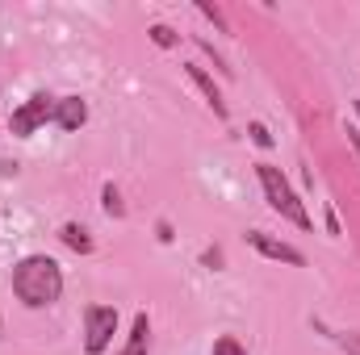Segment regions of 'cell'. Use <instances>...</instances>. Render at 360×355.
<instances>
[{
	"mask_svg": "<svg viewBox=\"0 0 360 355\" xmlns=\"http://www.w3.org/2000/svg\"><path fill=\"white\" fill-rule=\"evenodd\" d=\"M184 76H188V80L197 84V92L205 96V105H210V109H214V113H218V117L226 121V100H222V88L214 84V76H210V72H205L201 63H184Z\"/></svg>",
	"mask_w": 360,
	"mask_h": 355,
	"instance_id": "8992f818",
	"label": "cell"
},
{
	"mask_svg": "<svg viewBox=\"0 0 360 355\" xmlns=\"http://www.w3.org/2000/svg\"><path fill=\"white\" fill-rule=\"evenodd\" d=\"M113 335H117V309L113 305H89L84 309V351L89 355L109 351Z\"/></svg>",
	"mask_w": 360,
	"mask_h": 355,
	"instance_id": "3957f363",
	"label": "cell"
},
{
	"mask_svg": "<svg viewBox=\"0 0 360 355\" xmlns=\"http://www.w3.org/2000/svg\"><path fill=\"white\" fill-rule=\"evenodd\" d=\"M248 243H252L264 260H276V264H289V267H306V255H302L293 243H285V239H272V234H264V230H252Z\"/></svg>",
	"mask_w": 360,
	"mask_h": 355,
	"instance_id": "5b68a950",
	"label": "cell"
},
{
	"mask_svg": "<svg viewBox=\"0 0 360 355\" xmlns=\"http://www.w3.org/2000/svg\"><path fill=\"white\" fill-rule=\"evenodd\" d=\"M101 196H105V213H109V217H122V213H126V205H122V196H117V188H113V184H105V192H101Z\"/></svg>",
	"mask_w": 360,
	"mask_h": 355,
	"instance_id": "7c38bea8",
	"label": "cell"
},
{
	"mask_svg": "<svg viewBox=\"0 0 360 355\" xmlns=\"http://www.w3.org/2000/svg\"><path fill=\"white\" fill-rule=\"evenodd\" d=\"M248 134H252V142H256V147H272V134H269V126H264V121H252V126H248Z\"/></svg>",
	"mask_w": 360,
	"mask_h": 355,
	"instance_id": "5bb4252c",
	"label": "cell"
},
{
	"mask_svg": "<svg viewBox=\"0 0 360 355\" xmlns=\"http://www.w3.org/2000/svg\"><path fill=\"white\" fill-rule=\"evenodd\" d=\"M59 239H63V243H68L72 251H80V255H89V251H92V239H89V230H84V226H76V222H68V226L59 230Z\"/></svg>",
	"mask_w": 360,
	"mask_h": 355,
	"instance_id": "9c48e42d",
	"label": "cell"
},
{
	"mask_svg": "<svg viewBox=\"0 0 360 355\" xmlns=\"http://www.w3.org/2000/svg\"><path fill=\"white\" fill-rule=\"evenodd\" d=\"M256 176H260V188H264V201H269L285 222H293L297 230H310V226H314V222H310V213H306V205L297 201L293 184L285 180L281 168H272V163H256Z\"/></svg>",
	"mask_w": 360,
	"mask_h": 355,
	"instance_id": "7a4b0ae2",
	"label": "cell"
},
{
	"mask_svg": "<svg viewBox=\"0 0 360 355\" xmlns=\"http://www.w3.org/2000/svg\"><path fill=\"white\" fill-rule=\"evenodd\" d=\"M147 34H151V42H155L160 51H172V46H176V29H172V25H151Z\"/></svg>",
	"mask_w": 360,
	"mask_h": 355,
	"instance_id": "30bf717a",
	"label": "cell"
},
{
	"mask_svg": "<svg viewBox=\"0 0 360 355\" xmlns=\"http://www.w3.org/2000/svg\"><path fill=\"white\" fill-rule=\"evenodd\" d=\"M84 121H89V105H84V96H59V100H55V126H59V130L76 134Z\"/></svg>",
	"mask_w": 360,
	"mask_h": 355,
	"instance_id": "52a82bcc",
	"label": "cell"
},
{
	"mask_svg": "<svg viewBox=\"0 0 360 355\" xmlns=\"http://www.w3.org/2000/svg\"><path fill=\"white\" fill-rule=\"evenodd\" d=\"M335 343H340L348 355H360V335H352V330H348V335H335Z\"/></svg>",
	"mask_w": 360,
	"mask_h": 355,
	"instance_id": "9a60e30c",
	"label": "cell"
},
{
	"mask_svg": "<svg viewBox=\"0 0 360 355\" xmlns=\"http://www.w3.org/2000/svg\"><path fill=\"white\" fill-rule=\"evenodd\" d=\"M197 13H201L205 21H214V25H218V29L226 34V13H222L218 4H210V0H201V4H197Z\"/></svg>",
	"mask_w": 360,
	"mask_h": 355,
	"instance_id": "8fae6325",
	"label": "cell"
},
{
	"mask_svg": "<svg viewBox=\"0 0 360 355\" xmlns=\"http://www.w3.org/2000/svg\"><path fill=\"white\" fill-rule=\"evenodd\" d=\"M214 355H248V347H243L235 335H222V339L214 343Z\"/></svg>",
	"mask_w": 360,
	"mask_h": 355,
	"instance_id": "4fadbf2b",
	"label": "cell"
},
{
	"mask_svg": "<svg viewBox=\"0 0 360 355\" xmlns=\"http://www.w3.org/2000/svg\"><path fill=\"white\" fill-rule=\"evenodd\" d=\"M13 293L30 309H46L63 297V267L51 255H25L13 267Z\"/></svg>",
	"mask_w": 360,
	"mask_h": 355,
	"instance_id": "6da1fadb",
	"label": "cell"
},
{
	"mask_svg": "<svg viewBox=\"0 0 360 355\" xmlns=\"http://www.w3.org/2000/svg\"><path fill=\"white\" fill-rule=\"evenodd\" d=\"M348 147L356 151V159H360V130H356V126H348Z\"/></svg>",
	"mask_w": 360,
	"mask_h": 355,
	"instance_id": "2e32d148",
	"label": "cell"
},
{
	"mask_svg": "<svg viewBox=\"0 0 360 355\" xmlns=\"http://www.w3.org/2000/svg\"><path fill=\"white\" fill-rule=\"evenodd\" d=\"M46 121H55V96L51 92H34L21 109H13V117H8V130L17 134V138H30L38 126H46Z\"/></svg>",
	"mask_w": 360,
	"mask_h": 355,
	"instance_id": "277c9868",
	"label": "cell"
},
{
	"mask_svg": "<svg viewBox=\"0 0 360 355\" xmlns=\"http://www.w3.org/2000/svg\"><path fill=\"white\" fill-rule=\"evenodd\" d=\"M352 109H356V117H360V100H352Z\"/></svg>",
	"mask_w": 360,
	"mask_h": 355,
	"instance_id": "e0dca14e",
	"label": "cell"
},
{
	"mask_svg": "<svg viewBox=\"0 0 360 355\" xmlns=\"http://www.w3.org/2000/svg\"><path fill=\"white\" fill-rule=\"evenodd\" d=\"M147 347H151V318L147 314H134V326L126 335V347L117 355H147Z\"/></svg>",
	"mask_w": 360,
	"mask_h": 355,
	"instance_id": "ba28073f",
	"label": "cell"
}]
</instances>
